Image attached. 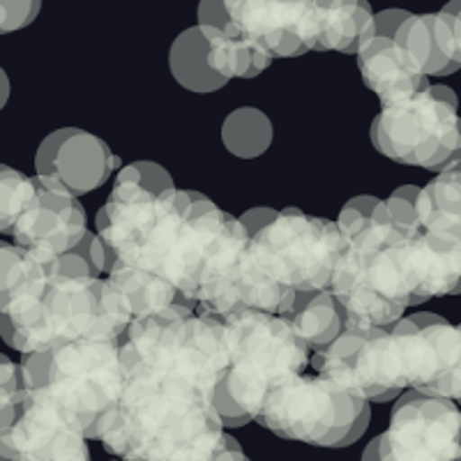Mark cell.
<instances>
[{
	"mask_svg": "<svg viewBox=\"0 0 461 461\" xmlns=\"http://www.w3.org/2000/svg\"><path fill=\"white\" fill-rule=\"evenodd\" d=\"M459 100L447 86H429L399 104L383 106L372 122L381 155L409 167L446 171L461 159Z\"/></svg>",
	"mask_w": 461,
	"mask_h": 461,
	"instance_id": "obj_9",
	"label": "cell"
},
{
	"mask_svg": "<svg viewBox=\"0 0 461 461\" xmlns=\"http://www.w3.org/2000/svg\"><path fill=\"white\" fill-rule=\"evenodd\" d=\"M7 97H10V79H7V74H5V79H3V84H0V109L7 104Z\"/></svg>",
	"mask_w": 461,
	"mask_h": 461,
	"instance_id": "obj_36",
	"label": "cell"
},
{
	"mask_svg": "<svg viewBox=\"0 0 461 461\" xmlns=\"http://www.w3.org/2000/svg\"><path fill=\"white\" fill-rule=\"evenodd\" d=\"M35 196V176L0 164V233H10Z\"/></svg>",
	"mask_w": 461,
	"mask_h": 461,
	"instance_id": "obj_26",
	"label": "cell"
},
{
	"mask_svg": "<svg viewBox=\"0 0 461 461\" xmlns=\"http://www.w3.org/2000/svg\"><path fill=\"white\" fill-rule=\"evenodd\" d=\"M221 141L236 158H258L273 143V122L263 111L242 106L233 111L221 125Z\"/></svg>",
	"mask_w": 461,
	"mask_h": 461,
	"instance_id": "obj_24",
	"label": "cell"
},
{
	"mask_svg": "<svg viewBox=\"0 0 461 461\" xmlns=\"http://www.w3.org/2000/svg\"><path fill=\"white\" fill-rule=\"evenodd\" d=\"M230 28L258 51L273 58H295L319 51L321 19L319 3L310 0H226Z\"/></svg>",
	"mask_w": 461,
	"mask_h": 461,
	"instance_id": "obj_12",
	"label": "cell"
},
{
	"mask_svg": "<svg viewBox=\"0 0 461 461\" xmlns=\"http://www.w3.org/2000/svg\"><path fill=\"white\" fill-rule=\"evenodd\" d=\"M97 236L115 261L146 267L176 286L180 304L226 316L257 310L288 316L298 294L270 282L249 257L240 220L187 189L150 192L115 185L97 217Z\"/></svg>",
	"mask_w": 461,
	"mask_h": 461,
	"instance_id": "obj_1",
	"label": "cell"
},
{
	"mask_svg": "<svg viewBox=\"0 0 461 461\" xmlns=\"http://www.w3.org/2000/svg\"><path fill=\"white\" fill-rule=\"evenodd\" d=\"M118 461H121V459H118Z\"/></svg>",
	"mask_w": 461,
	"mask_h": 461,
	"instance_id": "obj_39",
	"label": "cell"
},
{
	"mask_svg": "<svg viewBox=\"0 0 461 461\" xmlns=\"http://www.w3.org/2000/svg\"><path fill=\"white\" fill-rule=\"evenodd\" d=\"M362 461H461V409L411 390L397 399L388 431L369 443Z\"/></svg>",
	"mask_w": 461,
	"mask_h": 461,
	"instance_id": "obj_11",
	"label": "cell"
},
{
	"mask_svg": "<svg viewBox=\"0 0 461 461\" xmlns=\"http://www.w3.org/2000/svg\"><path fill=\"white\" fill-rule=\"evenodd\" d=\"M86 210L68 187L35 176V196L12 229L14 245L40 261L72 252L86 238Z\"/></svg>",
	"mask_w": 461,
	"mask_h": 461,
	"instance_id": "obj_13",
	"label": "cell"
},
{
	"mask_svg": "<svg viewBox=\"0 0 461 461\" xmlns=\"http://www.w3.org/2000/svg\"><path fill=\"white\" fill-rule=\"evenodd\" d=\"M341 252L337 221L304 215L295 208L277 217L249 238V254L270 282L294 291H328Z\"/></svg>",
	"mask_w": 461,
	"mask_h": 461,
	"instance_id": "obj_10",
	"label": "cell"
},
{
	"mask_svg": "<svg viewBox=\"0 0 461 461\" xmlns=\"http://www.w3.org/2000/svg\"><path fill=\"white\" fill-rule=\"evenodd\" d=\"M420 189L422 187H415V185H403V187L394 189L388 199L378 201L376 210H374L372 215V221H378V224H397L403 226V229H420Z\"/></svg>",
	"mask_w": 461,
	"mask_h": 461,
	"instance_id": "obj_28",
	"label": "cell"
},
{
	"mask_svg": "<svg viewBox=\"0 0 461 461\" xmlns=\"http://www.w3.org/2000/svg\"><path fill=\"white\" fill-rule=\"evenodd\" d=\"M376 196H356V199H351L348 203L341 208L339 212V220H337V229H339L341 236H346V233H353V230L362 229L365 224H369L372 221V215L374 210H376L378 205Z\"/></svg>",
	"mask_w": 461,
	"mask_h": 461,
	"instance_id": "obj_32",
	"label": "cell"
},
{
	"mask_svg": "<svg viewBox=\"0 0 461 461\" xmlns=\"http://www.w3.org/2000/svg\"><path fill=\"white\" fill-rule=\"evenodd\" d=\"M168 68L176 81L192 93L208 95L226 86V81L210 69L208 44L199 26L187 28L176 37L168 51Z\"/></svg>",
	"mask_w": 461,
	"mask_h": 461,
	"instance_id": "obj_20",
	"label": "cell"
},
{
	"mask_svg": "<svg viewBox=\"0 0 461 461\" xmlns=\"http://www.w3.org/2000/svg\"><path fill=\"white\" fill-rule=\"evenodd\" d=\"M215 393L185 376H127L102 438L121 461H212L226 446Z\"/></svg>",
	"mask_w": 461,
	"mask_h": 461,
	"instance_id": "obj_2",
	"label": "cell"
},
{
	"mask_svg": "<svg viewBox=\"0 0 461 461\" xmlns=\"http://www.w3.org/2000/svg\"><path fill=\"white\" fill-rule=\"evenodd\" d=\"M199 28H217V31H229L230 16L226 12L224 3L220 0H203L199 5Z\"/></svg>",
	"mask_w": 461,
	"mask_h": 461,
	"instance_id": "obj_33",
	"label": "cell"
},
{
	"mask_svg": "<svg viewBox=\"0 0 461 461\" xmlns=\"http://www.w3.org/2000/svg\"><path fill=\"white\" fill-rule=\"evenodd\" d=\"M208 44L210 69L229 84L230 79H254L273 63L266 53L249 42L217 28H201Z\"/></svg>",
	"mask_w": 461,
	"mask_h": 461,
	"instance_id": "obj_21",
	"label": "cell"
},
{
	"mask_svg": "<svg viewBox=\"0 0 461 461\" xmlns=\"http://www.w3.org/2000/svg\"><path fill=\"white\" fill-rule=\"evenodd\" d=\"M372 406L319 374H295L279 381L263 402L257 422L288 440L346 447L369 425Z\"/></svg>",
	"mask_w": 461,
	"mask_h": 461,
	"instance_id": "obj_8",
	"label": "cell"
},
{
	"mask_svg": "<svg viewBox=\"0 0 461 461\" xmlns=\"http://www.w3.org/2000/svg\"><path fill=\"white\" fill-rule=\"evenodd\" d=\"M409 16H411V12H403V10L378 12V14H374V22H376V35L394 40L399 26H402V23L406 22Z\"/></svg>",
	"mask_w": 461,
	"mask_h": 461,
	"instance_id": "obj_34",
	"label": "cell"
},
{
	"mask_svg": "<svg viewBox=\"0 0 461 461\" xmlns=\"http://www.w3.org/2000/svg\"><path fill=\"white\" fill-rule=\"evenodd\" d=\"M394 42L413 58V63L422 69L427 79L447 77L459 69V65L450 63L446 53L440 51L438 40H436V14H411L399 26Z\"/></svg>",
	"mask_w": 461,
	"mask_h": 461,
	"instance_id": "obj_22",
	"label": "cell"
},
{
	"mask_svg": "<svg viewBox=\"0 0 461 461\" xmlns=\"http://www.w3.org/2000/svg\"><path fill=\"white\" fill-rule=\"evenodd\" d=\"M37 0H0V35L26 28L40 12Z\"/></svg>",
	"mask_w": 461,
	"mask_h": 461,
	"instance_id": "obj_31",
	"label": "cell"
},
{
	"mask_svg": "<svg viewBox=\"0 0 461 461\" xmlns=\"http://www.w3.org/2000/svg\"><path fill=\"white\" fill-rule=\"evenodd\" d=\"M221 321L226 372L217 385L215 409L224 427H242L257 420L279 381L307 369L312 348L286 316L238 310Z\"/></svg>",
	"mask_w": 461,
	"mask_h": 461,
	"instance_id": "obj_4",
	"label": "cell"
},
{
	"mask_svg": "<svg viewBox=\"0 0 461 461\" xmlns=\"http://www.w3.org/2000/svg\"><path fill=\"white\" fill-rule=\"evenodd\" d=\"M300 339L310 348L323 351L344 332L346 316L335 295L328 291L298 294L294 310L286 316Z\"/></svg>",
	"mask_w": 461,
	"mask_h": 461,
	"instance_id": "obj_19",
	"label": "cell"
},
{
	"mask_svg": "<svg viewBox=\"0 0 461 461\" xmlns=\"http://www.w3.org/2000/svg\"><path fill=\"white\" fill-rule=\"evenodd\" d=\"M23 390L47 393L77 418L88 440H102L113 425L125 369L118 341H69L22 360Z\"/></svg>",
	"mask_w": 461,
	"mask_h": 461,
	"instance_id": "obj_5",
	"label": "cell"
},
{
	"mask_svg": "<svg viewBox=\"0 0 461 461\" xmlns=\"http://www.w3.org/2000/svg\"><path fill=\"white\" fill-rule=\"evenodd\" d=\"M411 307L461 294V224L420 226L403 242Z\"/></svg>",
	"mask_w": 461,
	"mask_h": 461,
	"instance_id": "obj_14",
	"label": "cell"
},
{
	"mask_svg": "<svg viewBox=\"0 0 461 461\" xmlns=\"http://www.w3.org/2000/svg\"><path fill=\"white\" fill-rule=\"evenodd\" d=\"M456 406H459V409H461V402H456Z\"/></svg>",
	"mask_w": 461,
	"mask_h": 461,
	"instance_id": "obj_38",
	"label": "cell"
},
{
	"mask_svg": "<svg viewBox=\"0 0 461 461\" xmlns=\"http://www.w3.org/2000/svg\"><path fill=\"white\" fill-rule=\"evenodd\" d=\"M125 376H185L217 393L226 372L224 321L215 314L173 304L134 321L121 337Z\"/></svg>",
	"mask_w": 461,
	"mask_h": 461,
	"instance_id": "obj_7",
	"label": "cell"
},
{
	"mask_svg": "<svg viewBox=\"0 0 461 461\" xmlns=\"http://www.w3.org/2000/svg\"><path fill=\"white\" fill-rule=\"evenodd\" d=\"M277 212L279 210H273V208H252V210H247L242 217H238V220H240V224L245 226L247 236L252 238V236H257L263 226L270 224V221L277 217Z\"/></svg>",
	"mask_w": 461,
	"mask_h": 461,
	"instance_id": "obj_35",
	"label": "cell"
},
{
	"mask_svg": "<svg viewBox=\"0 0 461 461\" xmlns=\"http://www.w3.org/2000/svg\"><path fill=\"white\" fill-rule=\"evenodd\" d=\"M418 229L369 221L341 236L330 294L344 310L346 325L390 328L411 307L403 267V242Z\"/></svg>",
	"mask_w": 461,
	"mask_h": 461,
	"instance_id": "obj_6",
	"label": "cell"
},
{
	"mask_svg": "<svg viewBox=\"0 0 461 461\" xmlns=\"http://www.w3.org/2000/svg\"><path fill=\"white\" fill-rule=\"evenodd\" d=\"M357 68L365 86L378 95L381 106L411 100L431 86L422 69L413 63V58L390 37L376 35L372 42L365 44L357 51Z\"/></svg>",
	"mask_w": 461,
	"mask_h": 461,
	"instance_id": "obj_16",
	"label": "cell"
},
{
	"mask_svg": "<svg viewBox=\"0 0 461 461\" xmlns=\"http://www.w3.org/2000/svg\"><path fill=\"white\" fill-rule=\"evenodd\" d=\"M115 185H139V187H146L150 192H168L173 189V178L164 171L159 164L155 162H131L127 167H122L115 176Z\"/></svg>",
	"mask_w": 461,
	"mask_h": 461,
	"instance_id": "obj_30",
	"label": "cell"
},
{
	"mask_svg": "<svg viewBox=\"0 0 461 461\" xmlns=\"http://www.w3.org/2000/svg\"><path fill=\"white\" fill-rule=\"evenodd\" d=\"M106 279L125 303L131 323L159 314L173 304H180V294L176 291V286L146 267L115 261Z\"/></svg>",
	"mask_w": 461,
	"mask_h": 461,
	"instance_id": "obj_17",
	"label": "cell"
},
{
	"mask_svg": "<svg viewBox=\"0 0 461 461\" xmlns=\"http://www.w3.org/2000/svg\"><path fill=\"white\" fill-rule=\"evenodd\" d=\"M118 164L121 159L102 139L77 127H63L49 134L35 155L37 176L58 180L74 196L106 183Z\"/></svg>",
	"mask_w": 461,
	"mask_h": 461,
	"instance_id": "obj_15",
	"label": "cell"
},
{
	"mask_svg": "<svg viewBox=\"0 0 461 461\" xmlns=\"http://www.w3.org/2000/svg\"><path fill=\"white\" fill-rule=\"evenodd\" d=\"M321 42L319 51L356 53L376 37V22L367 3L330 0L319 3Z\"/></svg>",
	"mask_w": 461,
	"mask_h": 461,
	"instance_id": "obj_18",
	"label": "cell"
},
{
	"mask_svg": "<svg viewBox=\"0 0 461 461\" xmlns=\"http://www.w3.org/2000/svg\"><path fill=\"white\" fill-rule=\"evenodd\" d=\"M47 261H40L22 247L0 240V314H5L23 291L44 273Z\"/></svg>",
	"mask_w": 461,
	"mask_h": 461,
	"instance_id": "obj_25",
	"label": "cell"
},
{
	"mask_svg": "<svg viewBox=\"0 0 461 461\" xmlns=\"http://www.w3.org/2000/svg\"><path fill=\"white\" fill-rule=\"evenodd\" d=\"M420 226L461 224V159L420 189Z\"/></svg>",
	"mask_w": 461,
	"mask_h": 461,
	"instance_id": "obj_23",
	"label": "cell"
},
{
	"mask_svg": "<svg viewBox=\"0 0 461 461\" xmlns=\"http://www.w3.org/2000/svg\"><path fill=\"white\" fill-rule=\"evenodd\" d=\"M3 79H5V72H3V68H0V84H3Z\"/></svg>",
	"mask_w": 461,
	"mask_h": 461,
	"instance_id": "obj_37",
	"label": "cell"
},
{
	"mask_svg": "<svg viewBox=\"0 0 461 461\" xmlns=\"http://www.w3.org/2000/svg\"><path fill=\"white\" fill-rule=\"evenodd\" d=\"M130 325V312L109 279L60 275L47 261L44 273L0 314V337L31 356L69 341H121Z\"/></svg>",
	"mask_w": 461,
	"mask_h": 461,
	"instance_id": "obj_3",
	"label": "cell"
},
{
	"mask_svg": "<svg viewBox=\"0 0 461 461\" xmlns=\"http://www.w3.org/2000/svg\"><path fill=\"white\" fill-rule=\"evenodd\" d=\"M436 40L447 60L461 68V0L436 12Z\"/></svg>",
	"mask_w": 461,
	"mask_h": 461,
	"instance_id": "obj_29",
	"label": "cell"
},
{
	"mask_svg": "<svg viewBox=\"0 0 461 461\" xmlns=\"http://www.w3.org/2000/svg\"><path fill=\"white\" fill-rule=\"evenodd\" d=\"M23 399L26 390H23L22 365L0 353V434L14 425V420L23 409Z\"/></svg>",
	"mask_w": 461,
	"mask_h": 461,
	"instance_id": "obj_27",
	"label": "cell"
}]
</instances>
